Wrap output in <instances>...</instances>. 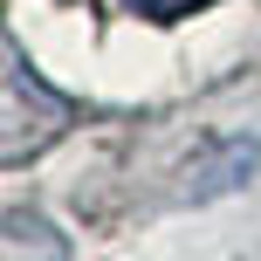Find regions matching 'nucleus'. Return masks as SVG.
<instances>
[{
    "mask_svg": "<svg viewBox=\"0 0 261 261\" xmlns=\"http://www.w3.org/2000/svg\"><path fill=\"white\" fill-rule=\"evenodd\" d=\"M138 21H186V14H199V7H213V0H124Z\"/></svg>",
    "mask_w": 261,
    "mask_h": 261,
    "instance_id": "nucleus-1",
    "label": "nucleus"
}]
</instances>
